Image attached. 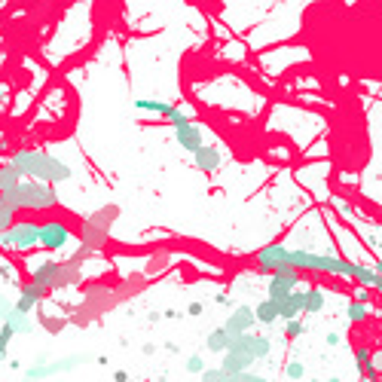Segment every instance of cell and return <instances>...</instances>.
Here are the masks:
<instances>
[{
  "instance_id": "cell-35",
  "label": "cell",
  "mask_w": 382,
  "mask_h": 382,
  "mask_svg": "<svg viewBox=\"0 0 382 382\" xmlns=\"http://www.w3.org/2000/svg\"><path fill=\"white\" fill-rule=\"evenodd\" d=\"M374 269H376V273H382V260H376V263H374Z\"/></svg>"
},
{
  "instance_id": "cell-15",
  "label": "cell",
  "mask_w": 382,
  "mask_h": 382,
  "mask_svg": "<svg viewBox=\"0 0 382 382\" xmlns=\"http://www.w3.org/2000/svg\"><path fill=\"white\" fill-rule=\"evenodd\" d=\"M328 309V294L321 285H306L303 287V318L306 315H318Z\"/></svg>"
},
{
  "instance_id": "cell-26",
  "label": "cell",
  "mask_w": 382,
  "mask_h": 382,
  "mask_svg": "<svg viewBox=\"0 0 382 382\" xmlns=\"http://www.w3.org/2000/svg\"><path fill=\"white\" fill-rule=\"evenodd\" d=\"M285 376L287 379H306V364H303V361H287V364H285Z\"/></svg>"
},
{
  "instance_id": "cell-25",
  "label": "cell",
  "mask_w": 382,
  "mask_h": 382,
  "mask_svg": "<svg viewBox=\"0 0 382 382\" xmlns=\"http://www.w3.org/2000/svg\"><path fill=\"white\" fill-rule=\"evenodd\" d=\"M18 217V211L13 208V205H9V202H4V199H0V229H6L9 227V223H13Z\"/></svg>"
},
{
  "instance_id": "cell-14",
  "label": "cell",
  "mask_w": 382,
  "mask_h": 382,
  "mask_svg": "<svg viewBox=\"0 0 382 382\" xmlns=\"http://www.w3.org/2000/svg\"><path fill=\"white\" fill-rule=\"evenodd\" d=\"M220 358H223V361H220V367H223V370H229V374H241V370H248V367H254V364H257V361L251 358L245 349L232 346V342H229V349H227V352H220Z\"/></svg>"
},
{
  "instance_id": "cell-13",
  "label": "cell",
  "mask_w": 382,
  "mask_h": 382,
  "mask_svg": "<svg viewBox=\"0 0 382 382\" xmlns=\"http://www.w3.org/2000/svg\"><path fill=\"white\" fill-rule=\"evenodd\" d=\"M190 156H193V165L202 174H214V172H220V165H223V153L214 144H202L199 150H193Z\"/></svg>"
},
{
  "instance_id": "cell-22",
  "label": "cell",
  "mask_w": 382,
  "mask_h": 382,
  "mask_svg": "<svg viewBox=\"0 0 382 382\" xmlns=\"http://www.w3.org/2000/svg\"><path fill=\"white\" fill-rule=\"evenodd\" d=\"M165 123H169V126H184V123H190V119H193V114H190V110H184L181 105H172L169 110H165Z\"/></svg>"
},
{
  "instance_id": "cell-2",
  "label": "cell",
  "mask_w": 382,
  "mask_h": 382,
  "mask_svg": "<svg viewBox=\"0 0 382 382\" xmlns=\"http://www.w3.org/2000/svg\"><path fill=\"white\" fill-rule=\"evenodd\" d=\"M0 199L9 202L16 211L43 214V211L59 208V190H55V184L37 181V178H18L13 187L0 193Z\"/></svg>"
},
{
  "instance_id": "cell-34",
  "label": "cell",
  "mask_w": 382,
  "mask_h": 382,
  "mask_svg": "<svg viewBox=\"0 0 382 382\" xmlns=\"http://www.w3.org/2000/svg\"><path fill=\"white\" fill-rule=\"evenodd\" d=\"M141 352H144V355H153L156 346H153V342H144V349H141Z\"/></svg>"
},
{
  "instance_id": "cell-1",
  "label": "cell",
  "mask_w": 382,
  "mask_h": 382,
  "mask_svg": "<svg viewBox=\"0 0 382 382\" xmlns=\"http://www.w3.org/2000/svg\"><path fill=\"white\" fill-rule=\"evenodd\" d=\"M6 162L16 165V172L22 178H37V181H46V184H68L73 178V169L59 156H52L49 150H40V147H22L9 156Z\"/></svg>"
},
{
  "instance_id": "cell-18",
  "label": "cell",
  "mask_w": 382,
  "mask_h": 382,
  "mask_svg": "<svg viewBox=\"0 0 382 382\" xmlns=\"http://www.w3.org/2000/svg\"><path fill=\"white\" fill-rule=\"evenodd\" d=\"M229 342H232V333L220 324V328H214L208 337H205V349H208L211 355H220V352H227V349H229Z\"/></svg>"
},
{
  "instance_id": "cell-28",
  "label": "cell",
  "mask_w": 382,
  "mask_h": 382,
  "mask_svg": "<svg viewBox=\"0 0 382 382\" xmlns=\"http://www.w3.org/2000/svg\"><path fill=\"white\" fill-rule=\"evenodd\" d=\"M187 315H190V318H199V315H205V303L193 300V303L187 306Z\"/></svg>"
},
{
  "instance_id": "cell-16",
  "label": "cell",
  "mask_w": 382,
  "mask_h": 382,
  "mask_svg": "<svg viewBox=\"0 0 382 382\" xmlns=\"http://www.w3.org/2000/svg\"><path fill=\"white\" fill-rule=\"evenodd\" d=\"M254 318H257V324L260 328H275L278 321V303L273 300V297H266V300H260L257 306H254Z\"/></svg>"
},
{
  "instance_id": "cell-31",
  "label": "cell",
  "mask_w": 382,
  "mask_h": 382,
  "mask_svg": "<svg viewBox=\"0 0 382 382\" xmlns=\"http://www.w3.org/2000/svg\"><path fill=\"white\" fill-rule=\"evenodd\" d=\"M114 379H117V382H129V379H132V374H126V370H117Z\"/></svg>"
},
{
  "instance_id": "cell-27",
  "label": "cell",
  "mask_w": 382,
  "mask_h": 382,
  "mask_svg": "<svg viewBox=\"0 0 382 382\" xmlns=\"http://www.w3.org/2000/svg\"><path fill=\"white\" fill-rule=\"evenodd\" d=\"M202 370H205V358H202V355H190V358H187V374L199 376Z\"/></svg>"
},
{
  "instance_id": "cell-20",
  "label": "cell",
  "mask_w": 382,
  "mask_h": 382,
  "mask_svg": "<svg viewBox=\"0 0 382 382\" xmlns=\"http://www.w3.org/2000/svg\"><path fill=\"white\" fill-rule=\"evenodd\" d=\"M346 318H349L352 324L367 321V318H370V303H364V300H355V297H352L349 306H346Z\"/></svg>"
},
{
  "instance_id": "cell-5",
  "label": "cell",
  "mask_w": 382,
  "mask_h": 382,
  "mask_svg": "<svg viewBox=\"0 0 382 382\" xmlns=\"http://www.w3.org/2000/svg\"><path fill=\"white\" fill-rule=\"evenodd\" d=\"M73 241V229L68 220L61 217H49V220H40V239H37V248L49 251V254H59Z\"/></svg>"
},
{
  "instance_id": "cell-9",
  "label": "cell",
  "mask_w": 382,
  "mask_h": 382,
  "mask_svg": "<svg viewBox=\"0 0 382 382\" xmlns=\"http://www.w3.org/2000/svg\"><path fill=\"white\" fill-rule=\"evenodd\" d=\"M83 361V355H71V358H61V361H40V364L28 367L25 370V379H49V376H61L73 370Z\"/></svg>"
},
{
  "instance_id": "cell-32",
  "label": "cell",
  "mask_w": 382,
  "mask_h": 382,
  "mask_svg": "<svg viewBox=\"0 0 382 382\" xmlns=\"http://www.w3.org/2000/svg\"><path fill=\"white\" fill-rule=\"evenodd\" d=\"M181 315H184V312H178V309H165L162 318H181Z\"/></svg>"
},
{
  "instance_id": "cell-3",
  "label": "cell",
  "mask_w": 382,
  "mask_h": 382,
  "mask_svg": "<svg viewBox=\"0 0 382 382\" xmlns=\"http://www.w3.org/2000/svg\"><path fill=\"white\" fill-rule=\"evenodd\" d=\"M77 266L73 260H40L37 266H31V273H28V278H31L34 285H40L46 294L49 291H59V287H71L77 285Z\"/></svg>"
},
{
  "instance_id": "cell-24",
  "label": "cell",
  "mask_w": 382,
  "mask_h": 382,
  "mask_svg": "<svg viewBox=\"0 0 382 382\" xmlns=\"http://www.w3.org/2000/svg\"><path fill=\"white\" fill-rule=\"evenodd\" d=\"M18 178H22V174L16 172V165H13V162H4V165H0V193L13 187V184H16Z\"/></svg>"
},
{
  "instance_id": "cell-10",
  "label": "cell",
  "mask_w": 382,
  "mask_h": 382,
  "mask_svg": "<svg viewBox=\"0 0 382 382\" xmlns=\"http://www.w3.org/2000/svg\"><path fill=\"white\" fill-rule=\"evenodd\" d=\"M223 328H227V330L232 333V337H236V333H245V330H254V328H257L254 306H251V303H239V306H232V312L227 315Z\"/></svg>"
},
{
  "instance_id": "cell-4",
  "label": "cell",
  "mask_w": 382,
  "mask_h": 382,
  "mask_svg": "<svg viewBox=\"0 0 382 382\" xmlns=\"http://www.w3.org/2000/svg\"><path fill=\"white\" fill-rule=\"evenodd\" d=\"M40 239V220H13L6 229H0V248L9 254H28L37 248Z\"/></svg>"
},
{
  "instance_id": "cell-17",
  "label": "cell",
  "mask_w": 382,
  "mask_h": 382,
  "mask_svg": "<svg viewBox=\"0 0 382 382\" xmlns=\"http://www.w3.org/2000/svg\"><path fill=\"white\" fill-rule=\"evenodd\" d=\"M355 367H358V374L364 379H379L376 367H374V349L370 346H358L355 349Z\"/></svg>"
},
{
  "instance_id": "cell-6",
  "label": "cell",
  "mask_w": 382,
  "mask_h": 382,
  "mask_svg": "<svg viewBox=\"0 0 382 382\" xmlns=\"http://www.w3.org/2000/svg\"><path fill=\"white\" fill-rule=\"evenodd\" d=\"M291 248L285 245V241H269V245H263L254 254V269L257 273H263V275H269V273H275V269H287L291 266Z\"/></svg>"
},
{
  "instance_id": "cell-7",
  "label": "cell",
  "mask_w": 382,
  "mask_h": 382,
  "mask_svg": "<svg viewBox=\"0 0 382 382\" xmlns=\"http://www.w3.org/2000/svg\"><path fill=\"white\" fill-rule=\"evenodd\" d=\"M294 287H300V269H294V266L275 269L266 278V297H273V300H285Z\"/></svg>"
},
{
  "instance_id": "cell-30",
  "label": "cell",
  "mask_w": 382,
  "mask_h": 382,
  "mask_svg": "<svg viewBox=\"0 0 382 382\" xmlns=\"http://www.w3.org/2000/svg\"><path fill=\"white\" fill-rule=\"evenodd\" d=\"M214 303H217V306H232V297L227 291H220L217 297H214Z\"/></svg>"
},
{
  "instance_id": "cell-23",
  "label": "cell",
  "mask_w": 382,
  "mask_h": 382,
  "mask_svg": "<svg viewBox=\"0 0 382 382\" xmlns=\"http://www.w3.org/2000/svg\"><path fill=\"white\" fill-rule=\"evenodd\" d=\"M13 340H16V330L9 328L6 321H0V364L6 361V355H9V346H13Z\"/></svg>"
},
{
  "instance_id": "cell-8",
  "label": "cell",
  "mask_w": 382,
  "mask_h": 382,
  "mask_svg": "<svg viewBox=\"0 0 382 382\" xmlns=\"http://www.w3.org/2000/svg\"><path fill=\"white\" fill-rule=\"evenodd\" d=\"M232 346H239V349H245L254 361H266L269 355H273V340L266 337V333H257V330H245V333H236L232 337Z\"/></svg>"
},
{
  "instance_id": "cell-21",
  "label": "cell",
  "mask_w": 382,
  "mask_h": 382,
  "mask_svg": "<svg viewBox=\"0 0 382 382\" xmlns=\"http://www.w3.org/2000/svg\"><path fill=\"white\" fill-rule=\"evenodd\" d=\"M285 324V337L287 340H300V337H306L309 333V324L303 321V315L300 318H287V321H282Z\"/></svg>"
},
{
  "instance_id": "cell-33",
  "label": "cell",
  "mask_w": 382,
  "mask_h": 382,
  "mask_svg": "<svg viewBox=\"0 0 382 382\" xmlns=\"http://www.w3.org/2000/svg\"><path fill=\"white\" fill-rule=\"evenodd\" d=\"M328 346H340V333H328Z\"/></svg>"
},
{
  "instance_id": "cell-11",
  "label": "cell",
  "mask_w": 382,
  "mask_h": 382,
  "mask_svg": "<svg viewBox=\"0 0 382 382\" xmlns=\"http://www.w3.org/2000/svg\"><path fill=\"white\" fill-rule=\"evenodd\" d=\"M16 287H18V297L13 300V306H16L18 312H28V315H31V312L37 309V306H40V303L46 300V291H43L40 285H34L31 278H28V282H18Z\"/></svg>"
},
{
  "instance_id": "cell-12",
  "label": "cell",
  "mask_w": 382,
  "mask_h": 382,
  "mask_svg": "<svg viewBox=\"0 0 382 382\" xmlns=\"http://www.w3.org/2000/svg\"><path fill=\"white\" fill-rule=\"evenodd\" d=\"M172 132H174V144L181 147V150H187V153H193V150H199V147L205 144V135H202V129L193 123H184V126H172Z\"/></svg>"
},
{
  "instance_id": "cell-29",
  "label": "cell",
  "mask_w": 382,
  "mask_h": 382,
  "mask_svg": "<svg viewBox=\"0 0 382 382\" xmlns=\"http://www.w3.org/2000/svg\"><path fill=\"white\" fill-rule=\"evenodd\" d=\"M9 309H13V300H9L6 294H0V321H4L6 315H9Z\"/></svg>"
},
{
  "instance_id": "cell-19",
  "label": "cell",
  "mask_w": 382,
  "mask_h": 382,
  "mask_svg": "<svg viewBox=\"0 0 382 382\" xmlns=\"http://www.w3.org/2000/svg\"><path fill=\"white\" fill-rule=\"evenodd\" d=\"M172 105L169 101H160V98H135V110H141V114H153V117H165V110Z\"/></svg>"
}]
</instances>
